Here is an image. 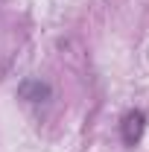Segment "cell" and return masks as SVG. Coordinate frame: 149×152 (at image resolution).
Wrapping results in <instances>:
<instances>
[{
	"label": "cell",
	"instance_id": "1",
	"mask_svg": "<svg viewBox=\"0 0 149 152\" xmlns=\"http://www.w3.org/2000/svg\"><path fill=\"white\" fill-rule=\"evenodd\" d=\"M143 129H146V114L143 111L131 108V111L123 114V120H120V137H123L126 146H137L140 137H143Z\"/></svg>",
	"mask_w": 149,
	"mask_h": 152
},
{
	"label": "cell",
	"instance_id": "2",
	"mask_svg": "<svg viewBox=\"0 0 149 152\" xmlns=\"http://www.w3.org/2000/svg\"><path fill=\"white\" fill-rule=\"evenodd\" d=\"M18 96L20 99H26V102H47L50 96H53V88H50V82H44V79H23L18 85Z\"/></svg>",
	"mask_w": 149,
	"mask_h": 152
}]
</instances>
